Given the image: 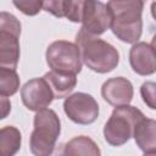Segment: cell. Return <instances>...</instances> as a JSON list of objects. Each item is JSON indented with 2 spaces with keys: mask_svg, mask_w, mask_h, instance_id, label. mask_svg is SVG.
<instances>
[{
  "mask_svg": "<svg viewBox=\"0 0 156 156\" xmlns=\"http://www.w3.org/2000/svg\"><path fill=\"white\" fill-rule=\"evenodd\" d=\"M66 156H101L98 144L89 136L79 135L62 145Z\"/></svg>",
  "mask_w": 156,
  "mask_h": 156,
  "instance_id": "obj_15",
  "label": "cell"
},
{
  "mask_svg": "<svg viewBox=\"0 0 156 156\" xmlns=\"http://www.w3.org/2000/svg\"><path fill=\"white\" fill-rule=\"evenodd\" d=\"M46 63L51 71L77 74L82 69V58L78 46L67 40L52 41L46 49Z\"/></svg>",
  "mask_w": 156,
  "mask_h": 156,
  "instance_id": "obj_6",
  "label": "cell"
},
{
  "mask_svg": "<svg viewBox=\"0 0 156 156\" xmlns=\"http://www.w3.org/2000/svg\"><path fill=\"white\" fill-rule=\"evenodd\" d=\"M111 15V30L122 41L136 43L141 37L143 1H108L106 4Z\"/></svg>",
  "mask_w": 156,
  "mask_h": 156,
  "instance_id": "obj_1",
  "label": "cell"
},
{
  "mask_svg": "<svg viewBox=\"0 0 156 156\" xmlns=\"http://www.w3.org/2000/svg\"><path fill=\"white\" fill-rule=\"evenodd\" d=\"M22 136L13 126L0 128V156H15L21 149Z\"/></svg>",
  "mask_w": 156,
  "mask_h": 156,
  "instance_id": "obj_16",
  "label": "cell"
},
{
  "mask_svg": "<svg viewBox=\"0 0 156 156\" xmlns=\"http://www.w3.org/2000/svg\"><path fill=\"white\" fill-rule=\"evenodd\" d=\"M13 5L27 16H34L43 9V1H13Z\"/></svg>",
  "mask_w": 156,
  "mask_h": 156,
  "instance_id": "obj_19",
  "label": "cell"
},
{
  "mask_svg": "<svg viewBox=\"0 0 156 156\" xmlns=\"http://www.w3.org/2000/svg\"><path fill=\"white\" fill-rule=\"evenodd\" d=\"M80 22L85 33L94 37L104 34L111 26V15L106 4L101 1H84Z\"/></svg>",
  "mask_w": 156,
  "mask_h": 156,
  "instance_id": "obj_8",
  "label": "cell"
},
{
  "mask_svg": "<svg viewBox=\"0 0 156 156\" xmlns=\"http://www.w3.org/2000/svg\"><path fill=\"white\" fill-rule=\"evenodd\" d=\"M43 79L48 83L49 88L51 89L54 99L67 98L77 84V77L74 74L60 73L55 71L45 73Z\"/></svg>",
  "mask_w": 156,
  "mask_h": 156,
  "instance_id": "obj_13",
  "label": "cell"
},
{
  "mask_svg": "<svg viewBox=\"0 0 156 156\" xmlns=\"http://www.w3.org/2000/svg\"><path fill=\"white\" fill-rule=\"evenodd\" d=\"M11 112V102L6 96L0 95V119L6 118Z\"/></svg>",
  "mask_w": 156,
  "mask_h": 156,
  "instance_id": "obj_20",
  "label": "cell"
},
{
  "mask_svg": "<svg viewBox=\"0 0 156 156\" xmlns=\"http://www.w3.org/2000/svg\"><path fill=\"white\" fill-rule=\"evenodd\" d=\"M51 156H66V155L63 154L62 145H60V147H57L56 150H54V152H52V155H51Z\"/></svg>",
  "mask_w": 156,
  "mask_h": 156,
  "instance_id": "obj_21",
  "label": "cell"
},
{
  "mask_svg": "<svg viewBox=\"0 0 156 156\" xmlns=\"http://www.w3.org/2000/svg\"><path fill=\"white\" fill-rule=\"evenodd\" d=\"M155 89H156V84H155L154 82H145V83L141 85V88H140L141 98H143L144 102H145L151 110H155V108H156V104H155V99H156Z\"/></svg>",
  "mask_w": 156,
  "mask_h": 156,
  "instance_id": "obj_18",
  "label": "cell"
},
{
  "mask_svg": "<svg viewBox=\"0 0 156 156\" xmlns=\"http://www.w3.org/2000/svg\"><path fill=\"white\" fill-rule=\"evenodd\" d=\"M144 156H155V152H149V154H145Z\"/></svg>",
  "mask_w": 156,
  "mask_h": 156,
  "instance_id": "obj_22",
  "label": "cell"
},
{
  "mask_svg": "<svg viewBox=\"0 0 156 156\" xmlns=\"http://www.w3.org/2000/svg\"><path fill=\"white\" fill-rule=\"evenodd\" d=\"M20 89V77L16 69L0 67V95L12 96Z\"/></svg>",
  "mask_w": 156,
  "mask_h": 156,
  "instance_id": "obj_17",
  "label": "cell"
},
{
  "mask_svg": "<svg viewBox=\"0 0 156 156\" xmlns=\"http://www.w3.org/2000/svg\"><path fill=\"white\" fill-rule=\"evenodd\" d=\"M129 62L133 71L140 76L155 73L156 58L154 46L144 41L135 43L129 50Z\"/></svg>",
  "mask_w": 156,
  "mask_h": 156,
  "instance_id": "obj_11",
  "label": "cell"
},
{
  "mask_svg": "<svg viewBox=\"0 0 156 156\" xmlns=\"http://www.w3.org/2000/svg\"><path fill=\"white\" fill-rule=\"evenodd\" d=\"M83 0H49L43 1V10L50 12L55 17H66L72 22H80L83 11Z\"/></svg>",
  "mask_w": 156,
  "mask_h": 156,
  "instance_id": "obj_12",
  "label": "cell"
},
{
  "mask_svg": "<svg viewBox=\"0 0 156 156\" xmlns=\"http://www.w3.org/2000/svg\"><path fill=\"white\" fill-rule=\"evenodd\" d=\"M21 22L10 12H0V67L16 69L20 60Z\"/></svg>",
  "mask_w": 156,
  "mask_h": 156,
  "instance_id": "obj_5",
  "label": "cell"
},
{
  "mask_svg": "<svg viewBox=\"0 0 156 156\" xmlns=\"http://www.w3.org/2000/svg\"><path fill=\"white\" fill-rule=\"evenodd\" d=\"M63 110L67 117L78 124H91L99 116L96 100L87 93L69 95L63 102Z\"/></svg>",
  "mask_w": 156,
  "mask_h": 156,
  "instance_id": "obj_7",
  "label": "cell"
},
{
  "mask_svg": "<svg viewBox=\"0 0 156 156\" xmlns=\"http://www.w3.org/2000/svg\"><path fill=\"white\" fill-rule=\"evenodd\" d=\"M144 113L129 105L117 106L104 127L105 140L112 146L126 144L132 136L135 126L144 118Z\"/></svg>",
  "mask_w": 156,
  "mask_h": 156,
  "instance_id": "obj_4",
  "label": "cell"
},
{
  "mask_svg": "<svg viewBox=\"0 0 156 156\" xmlns=\"http://www.w3.org/2000/svg\"><path fill=\"white\" fill-rule=\"evenodd\" d=\"M80 52L82 61L94 72L107 73L115 69L119 62V54L110 43L85 33L82 28L74 43Z\"/></svg>",
  "mask_w": 156,
  "mask_h": 156,
  "instance_id": "obj_2",
  "label": "cell"
},
{
  "mask_svg": "<svg viewBox=\"0 0 156 156\" xmlns=\"http://www.w3.org/2000/svg\"><path fill=\"white\" fill-rule=\"evenodd\" d=\"M133 136L136 145L145 154L155 152L156 150V122L144 117L134 128Z\"/></svg>",
  "mask_w": 156,
  "mask_h": 156,
  "instance_id": "obj_14",
  "label": "cell"
},
{
  "mask_svg": "<svg viewBox=\"0 0 156 156\" xmlns=\"http://www.w3.org/2000/svg\"><path fill=\"white\" fill-rule=\"evenodd\" d=\"M23 105L30 111H43L54 100V95L48 83L43 78H33L28 80L21 89Z\"/></svg>",
  "mask_w": 156,
  "mask_h": 156,
  "instance_id": "obj_9",
  "label": "cell"
},
{
  "mask_svg": "<svg viewBox=\"0 0 156 156\" xmlns=\"http://www.w3.org/2000/svg\"><path fill=\"white\" fill-rule=\"evenodd\" d=\"M61 133V122L54 110L45 108L34 116L29 147L34 156H51Z\"/></svg>",
  "mask_w": 156,
  "mask_h": 156,
  "instance_id": "obj_3",
  "label": "cell"
},
{
  "mask_svg": "<svg viewBox=\"0 0 156 156\" xmlns=\"http://www.w3.org/2000/svg\"><path fill=\"white\" fill-rule=\"evenodd\" d=\"M101 95L105 101L112 106L128 105L134 95L132 83L123 77H115L107 79L101 87Z\"/></svg>",
  "mask_w": 156,
  "mask_h": 156,
  "instance_id": "obj_10",
  "label": "cell"
}]
</instances>
